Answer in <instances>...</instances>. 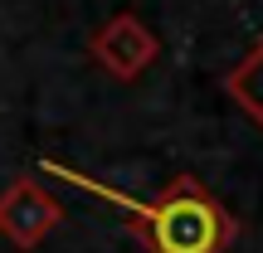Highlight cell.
I'll return each mask as SVG.
<instances>
[{"instance_id": "1", "label": "cell", "mask_w": 263, "mask_h": 253, "mask_svg": "<svg viewBox=\"0 0 263 253\" xmlns=\"http://www.w3.org/2000/svg\"><path fill=\"white\" fill-rule=\"evenodd\" d=\"M151 234L161 253H215L219 244V215L195 195H176L151 215Z\"/></svg>"}]
</instances>
